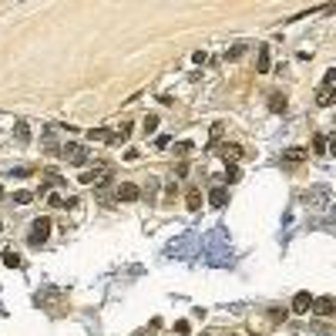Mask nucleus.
Segmentation results:
<instances>
[{
  "label": "nucleus",
  "mask_w": 336,
  "mask_h": 336,
  "mask_svg": "<svg viewBox=\"0 0 336 336\" xmlns=\"http://www.w3.org/2000/svg\"><path fill=\"white\" fill-rule=\"evenodd\" d=\"M47 235H51V219H34V225H31V235H27V242H31L34 249H40L44 242H47Z\"/></svg>",
  "instance_id": "obj_1"
},
{
  "label": "nucleus",
  "mask_w": 336,
  "mask_h": 336,
  "mask_svg": "<svg viewBox=\"0 0 336 336\" xmlns=\"http://www.w3.org/2000/svg\"><path fill=\"white\" fill-rule=\"evenodd\" d=\"M104 182H111V165H94L81 175V185H104Z\"/></svg>",
  "instance_id": "obj_2"
},
{
  "label": "nucleus",
  "mask_w": 336,
  "mask_h": 336,
  "mask_svg": "<svg viewBox=\"0 0 336 336\" xmlns=\"http://www.w3.org/2000/svg\"><path fill=\"white\" fill-rule=\"evenodd\" d=\"M61 155H64L71 165H88V158H91L84 145H64V148H61Z\"/></svg>",
  "instance_id": "obj_3"
},
{
  "label": "nucleus",
  "mask_w": 336,
  "mask_h": 336,
  "mask_svg": "<svg viewBox=\"0 0 336 336\" xmlns=\"http://www.w3.org/2000/svg\"><path fill=\"white\" fill-rule=\"evenodd\" d=\"M135 199H141V188L135 182H121L118 185V202H135Z\"/></svg>",
  "instance_id": "obj_4"
},
{
  "label": "nucleus",
  "mask_w": 336,
  "mask_h": 336,
  "mask_svg": "<svg viewBox=\"0 0 336 336\" xmlns=\"http://www.w3.org/2000/svg\"><path fill=\"white\" fill-rule=\"evenodd\" d=\"M313 309H316V316H333V313H336V299H333V296L313 299Z\"/></svg>",
  "instance_id": "obj_5"
},
{
  "label": "nucleus",
  "mask_w": 336,
  "mask_h": 336,
  "mask_svg": "<svg viewBox=\"0 0 336 336\" xmlns=\"http://www.w3.org/2000/svg\"><path fill=\"white\" fill-rule=\"evenodd\" d=\"M225 202H229V188H222V185H215V188L208 192V205H212V208H222Z\"/></svg>",
  "instance_id": "obj_6"
},
{
  "label": "nucleus",
  "mask_w": 336,
  "mask_h": 336,
  "mask_svg": "<svg viewBox=\"0 0 336 336\" xmlns=\"http://www.w3.org/2000/svg\"><path fill=\"white\" fill-rule=\"evenodd\" d=\"M316 104H320V108H329V104H336V88L323 84V88L316 91Z\"/></svg>",
  "instance_id": "obj_7"
},
{
  "label": "nucleus",
  "mask_w": 336,
  "mask_h": 336,
  "mask_svg": "<svg viewBox=\"0 0 336 336\" xmlns=\"http://www.w3.org/2000/svg\"><path fill=\"white\" fill-rule=\"evenodd\" d=\"M306 148H286V152H282V161H286V165H303L306 161Z\"/></svg>",
  "instance_id": "obj_8"
},
{
  "label": "nucleus",
  "mask_w": 336,
  "mask_h": 336,
  "mask_svg": "<svg viewBox=\"0 0 336 336\" xmlns=\"http://www.w3.org/2000/svg\"><path fill=\"white\" fill-rule=\"evenodd\" d=\"M219 155H222L229 165H235V161L242 158V148H239V145H219Z\"/></svg>",
  "instance_id": "obj_9"
},
{
  "label": "nucleus",
  "mask_w": 336,
  "mask_h": 336,
  "mask_svg": "<svg viewBox=\"0 0 336 336\" xmlns=\"http://www.w3.org/2000/svg\"><path fill=\"white\" fill-rule=\"evenodd\" d=\"M309 306H313V296H309V293H296V296H293V313H299V316H303V313H309Z\"/></svg>",
  "instance_id": "obj_10"
},
{
  "label": "nucleus",
  "mask_w": 336,
  "mask_h": 336,
  "mask_svg": "<svg viewBox=\"0 0 336 336\" xmlns=\"http://www.w3.org/2000/svg\"><path fill=\"white\" fill-rule=\"evenodd\" d=\"M4 266H10V269H24V259H20V252H17L14 246L4 249Z\"/></svg>",
  "instance_id": "obj_11"
},
{
  "label": "nucleus",
  "mask_w": 336,
  "mask_h": 336,
  "mask_svg": "<svg viewBox=\"0 0 336 336\" xmlns=\"http://www.w3.org/2000/svg\"><path fill=\"white\" fill-rule=\"evenodd\" d=\"M256 71H259V74H269V47H259V54H256Z\"/></svg>",
  "instance_id": "obj_12"
},
{
  "label": "nucleus",
  "mask_w": 336,
  "mask_h": 336,
  "mask_svg": "<svg viewBox=\"0 0 336 336\" xmlns=\"http://www.w3.org/2000/svg\"><path fill=\"white\" fill-rule=\"evenodd\" d=\"M269 108H272L276 114H286L289 104H286V98H282V94H269Z\"/></svg>",
  "instance_id": "obj_13"
},
{
  "label": "nucleus",
  "mask_w": 336,
  "mask_h": 336,
  "mask_svg": "<svg viewBox=\"0 0 336 336\" xmlns=\"http://www.w3.org/2000/svg\"><path fill=\"white\" fill-rule=\"evenodd\" d=\"M313 152H316V155H329V148H326V135H316V138H313Z\"/></svg>",
  "instance_id": "obj_14"
},
{
  "label": "nucleus",
  "mask_w": 336,
  "mask_h": 336,
  "mask_svg": "<svg viewBox=\"0 0 336 336\" xmlns=\"http://www.w3.org/2000/svg\"><path fill=\"white\" fill-rule=\"evenodd\" d=\"M128 138H131V125H128V121H125V125H121V128H118V131H114V145H121V141H128Z\"/></svg>",
  "instance_id": "obj_15"
},
{
  "label": "nucleus",
  "mask_w": 336,
  "mask_h": 336,
  "mask_svg": "<svg viewBox=\"0 0 336 336\" xmlns=\"http://www.w3.org/2000/svg\"><path fill=\"white\" fill-rule=\"evenodd\" d=\"M188 208H192V212L202 208V192H199V188H188Z\"/></svg>",
  "instance_id": "obj_16"
},
{
  "label": "nucleus",
  "mask_w": 336,
  "mask_h": 336,
  "mask_svg": "<svg viewBox=\"0 0 336 336\" xmlns=\"http://www.w3.org/2000/svg\"><path fill=\"white\" fill-rule=\"evenodd\" d=\"M141 125H145V135H152V131L158 128V114H145V121H141Z\"/></svg>",
  "instance_id": "obj_17"
},
{
  "label": "nucleus",
  "mask_w": 336,
  "mask_h": 336,
  "mask_svg": "<svg viewBox=\"0 0 336 336\" xmlns=\"http://www.w3.org/2000/svg\"><path fill=\"white\" fill-rule=\"evenodd\" d=\"M31 199H34V192H27V188H20V192H14V202H17V205H27Z\"/></svg>",
  "instance_id": "obj_18"
},
{
  "label": "nucleus",
  "mask_w": 336,
  "mask_h": 336,
  "mask_svg": "<svg viewBox=\"0 0 336 336\" xmlns=\"http://www.w3.org/2000/svg\"><path fill=\"white\" fill-rule=\"evenodd\" d=\"M17 138H20V141H27V138H31V128H27V121H17Z\"/></svg>",
  "instance_id": "obj_19"
},
{
  "label": "nucleus",
  "mask_w": 336,
  "mask_h": 336,
  "mask_svg": "<svg viewBox=\"0 0 336 336\" xmlns=\"http://www.w3.org/2000/svg\"><path fill=\"white\" fill-rule=\"evenodd\" d=\"M188 152H192V141H178L175 145V155H182V158H185Z\"/></svg>",
  "instance_id": "obj_20"
},
{
  "label": "nucleus",
  "mask_w": 336,
  "mask_h": 336,
  "mask_svg": "<svg viewBox=\"0 0 336 336\" xmlns=\"http://www.w3.org/2000/svg\"><path fill=\"white\" fill-rule=\"evenodd\" d=\"M242 51H246V47H242V44H235V47H229V51H225V57H229V61H235V57H239Z\"/></svg>",
  "instance_id": "obj_21"
},
{
  "label": "nucleus",
  "mask_w": 336,
  "mask_h": 336,
  "mask_svg": "<svg viewBox=\"0 0 336 336\" xmlns=\"http://www.w3.org/2000/svg\"><path fill=\"white\" fill-rule=\"evenodd\" d=\"M235 178H239V168L229 165V172H225V182H235Z\"/></svg>",
  "instance_id": "obj_22"
},
{
  "label": "nucleus",
  "mask_w": 336,
  "mask_h": 336,
  "mask_svg": "<svg viewBox=\"0 0 336 336\" xmlns=\"http://www.w3.org/2000/svg\"><path fill=\"white\" fill-rule=\"evenodd\" d=\"M175 333H178V336H185V333H188V323L178 320V323H175Z\"/></svg>",
  "instance_id": "obj_23"
},
{
  "label": "nucleus",
  "mask_w": 336,
  "mask_h": 336,
  "mask_svg": "<svg viewBox=\"0 0 336 336\" xmlns=\"http://www.w3.org/2000/svg\"><path fill=\"white\" fill-rule=\"evenodd\" d=\"M222 128H225V125H212V141H219V138H222Z\"/></svg>",
  "instance_id": "obj_24"
},
{
  "label": "nucleus",
  "mask_w": 336,
  "mask_h": 336,
  "mask_svg": "<svg viewBox=\"0 0 336 336\" xmlns=\"http://www.w3.org/2000/svg\"><path fill=\"white\" fill-rule=\"evenodd\" d=\"M326 148H329V155H336V135L326 138Z\"/></svg>",
  "instance_id": "obj_25"
},
{
  "label": "nucleus",
  "mask_w": 336,
  "mask_h": 336,
  "mask_svg": "<svg viewBox=\"0 0 336 336\" xmlns=\"http://www.w3.org/2000/svg\"><path fill=\"white\" fill-rule=\"evenodd\" d=\"M0 199H4V185H0Z\"/></svg>",
  "instance_id": "obj_26"
},
{
  "label": "nucleus",
  "mask_w": 336,
  "mask_h": 336,
  "mask_svg": "<svg viewBox=\"0 0 336 336\" xmlns=\"http://www.w3.org/2000/svg\"><path fill=\"white\" fill-rule=\"evenodd\" d=\"M0 229H4V222H0Z\"/></svg>",
  "instance_id": "obj_27"
},
{
  "label": "nucleus",
  "mask_w": 336,
  "mask_h": 336,
  "mask_svg": "<svg viewBox=\"0 0 336 336\" xmlns=\"http://www.w3.org/2000/svg\"><path fill=\"white\" fill-rule=\"evenodd\" d=\"M202 336H208V333H202Z\"/></svg>",
  "instance_id": "obj_28"
}]
</instances>
